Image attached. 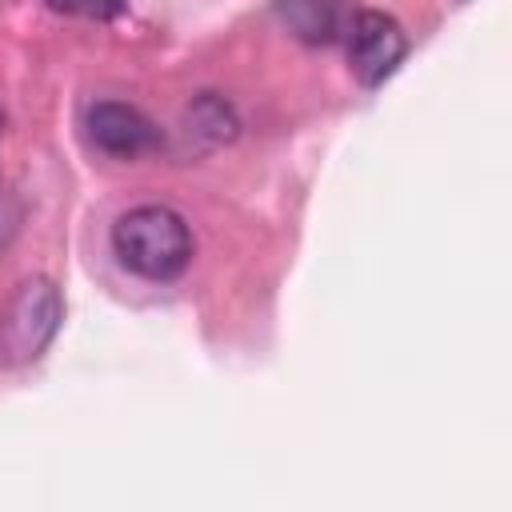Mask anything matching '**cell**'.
Instances as JSON below:
<instances>
[{"label":"cell","instance_id":"5b68a950","mask_svg":"<svg viewBox=\"0 0 512 512\" xmlns=\"http://www.w3.org/2000/svg\"><path fill=\"white\" fill-rule=\"evenodd\" d=\"M276 12L284 16L288 32L304 44H332L348 32V4L344 0H280Z\"/></svg>","mask_w":512,"mask_h":512},{"label":"cell","instance_id":"277c9868","mask_svg":"<svg viewBox=\"0 0 512 512\" xmlns=\"http://www.w3.org/2000/svg\"><path fill=\"white\" fill-rule=\"evenodd\" d=\"M88 136L100 152L116 160H136L160 148V128L124 100H100L88 108Z\"/></svg>","mask_w":512,"mask_h":512},{"label":"cell","instance_id":"8992f818","mask_svg":"<svg viewBox=\"0 0 512 512\" xmlns=\"http://www.w3.org/2000/svg\"><path fill=\"white\" fill-rule=\"evenodd\" d=\"M188 120H192V128H196L200 136H208L212 144L236 136V116H232V108H228L220 96H212V92H204V96L188 108Z\"/></svg>","mask_w":512,"mask_h":512},{"label":"cell","instance_id":"3957f363","mask_svg":"<svg viewBox=\"0 0 512 512\" xmlns=\"http://www.w3.org/2000/svg\"><path fill=\"white\" fill-rule=\"evenodd\" d=\"M348 64H352V76L364 84V88H376L384 84L408 56V36L404 28L388 16V12H376V8H364V12H352L348 20Z\"/></svg>","mask_w":512,"mask_h":512},{"label":"cell","instance_id":"7a4b0ae2","mask_svg":"<svg viewBox=\"0 0 512 512\" xmlns=\"http://www.w3.org/2000/svg\"><path fill=\"white\" fill-rule=\"evenodd\" d=\"M60 316H64V304L56 284L44 276L24 280L0 308V360L12 368L40 360L60 328Z\"/></svg>","mask_w":512,"mask_h":512},{"label":"cell","instance_id":"52a82bcc","mask_svg":"<svg viewBox=\"0 0 512 512\" xmlns=\"http://www.w3.org/2000/svg\"><path fill=\"white\" fill-rule=\"evenodd\" d=\"M52 12H64V16H80V20H116L124 16V0H48Z\"/></svg>","mask_w":512,"mask_h":512},{"label":"cell","instance_id":"6da1fadb","mask_svg":"<svg viewBox=\"0 0 512 512\" xmlns=\"http://www.w3.org/2000/svg\"><path fill=\"white\" fill-rule=\"evenodd\" d=\"M192 228L168 204H140L112 224L116 260L144 280H176L192 264Z\"/></svg>","mask_w":512,"mask_h":512}]
</instances>
